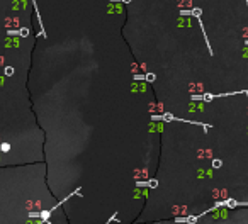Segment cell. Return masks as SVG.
I'll list each match as a JSON object with an SVG mask.
<instances>
[{
  "label": "cell",
  "mask_w": 248,
  "mask_h": 224,
  "mask_svg": "<svg viewBox=\"0 0 248 224\" xmlns=\"http://www.w3.org/2000/svg\"><path fill=\"white\" fill-rule=\"evenodd\" d=\"M5 73L7 75H12L14 73V68H5Z\"/></svg>",
  "instance_id": "obj_3"
},
{
  "label": "cell",
  "mask_w": 248,
  "mask_h": 224,
  "mask_svg": "<svg viewBox=\"0 0 248 224\" xmlns=\"http://www.w3.org/2000/svg\"><path fill=\"white\" fill-rule=\"evenodd\" d=\"M124 2H129V0H124Z\"/></svg>",
  "instance_id": "obj_4"
},
{
  "label": "cell",
  "mask_w": 248,
  "mask_h": 224,
  "mask_svg": "<svg viewBox=\"0 0 248 224\" xmlns=\"http://www.w3.org/2000/svg\"><path fill=\"white\" fill-rule=\"evenodd\" d=\"M9 148H10V146H9V143H4V144L0 146V150H2V151H9Z\"/></svg>",
  "instance_id": "obj_1"
},
{
  "label": "cell",
  "mask_w": 248,
  "mask_h": 224,
  "mask_svg": "<svg viewBox=\"0 0 248 224\" xmlns=\"http://www.w3.org/2000/svg\"><path fill=\"white\" fill-rule=\"evenodd\" d=\"M19 34H21V36L24 37V36H27V34H29V31H27L26 27H22V29H21V32H19Z\"/></svg>",
  "instance_id": "obj_2"
}]
</instances>
